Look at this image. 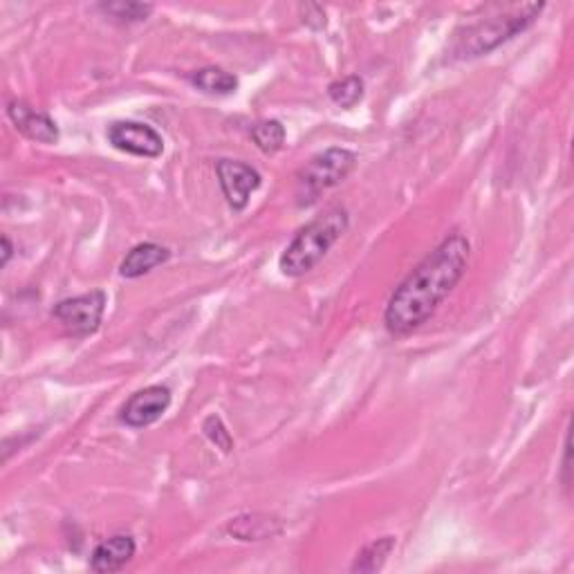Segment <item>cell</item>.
<instances>
[{"label": "cell", "instance_id": "cell-1", "mask_svg": "<svg viewBox=\"0 0 574 574\" xmlns=\"http://www.w3.org/2000/svg\"><path fill=\"white\" fill-rule=\"evenodd\" d=\"M469 256L471 243L465 234L453 231L444 238L393 290L384 310L386 330L406 337L422 328L462 281Z\"/></svg>", "mask_w": 574, "mask_h": 574}, {"label": "cell", "instance_id": "cell-15", "mask_svg": "<svg viewBox=\"0 0 574 574\" xmlns=\"http://www.w3.org/2000/svg\"><path fill=\"white\" fill-rule=\"evenodd\" d=\"M328 97L339 108H355L364 99V79L357 77V74H350V77L332 81L328 86Z\"/></svg>", "mask_w": 574, "mask_h": 574}, {"label": "cell", "instance_id": "cell-4", "mask_svg": "<svg viewBox=\"0 0 574 574\" xmlns=\"http://www.w3.org/2000/svg\"><path fill=\"white\" fill-rule=\"evenodd\" d=\"M357 164V155L348 148L332 146L326 151L314 155L296 175V198L301 207L312 205L323 191H328L344 182L353 173Z\"/></svg>", "mask_w": 574, "mask_h": 574}, {"label": "cell", "instance_id": "cell-14", "mask_svg": "<svg viewBox=\"0 0 574 574\" xmlns=\"http://www.w3.org/2000/svg\"><path fill=\"white\" fill-rule=\"evenodd\" d=\"M397 539L395 536H382V539H375L366 543L364 548L357 552V557L350 566V572H377L384 568L386 559L391 557V552L395 550Z\"/></svg>", "mask_w": 574, "mask_h": 574}, {"label": "cell", "instance_id": "cell-5", "mask_svg": "<svg viewBox=\"0 0 574 574\" xmlns=\"http://www.w3.org/2000/svg\"><path fill=\"white\" fill-rule=\"evenodd\" d=\"M108 296L104 290H92L88 294L72 296L54 305L52 317L57 319L70 337H90L99 330L104 321Z\"/></svg>", "mask_w": 574, "mask_h": 574}, {"label": "cell", "instance_id": "cell-10", "mask_svg": "<svg viewBox=\"0 0 574 574\" xmlns=\"http://www.w3.org/2000/svg\"><path fill=\"white\" fill-rule=\"evenodd\" d=\"M137 552L135 539L131 534H115L101 541L90 557V570L99 574H113L124 570L133 561Z\"/></svg>", "mask_w": 574, "mask_h": 574}, {"label": "cell", "instance_id": "cell-11", "mask_svg": "<svg viewBox=\"0 0 574 574\" xmlns=\"http://www.w3.org/2000/svg\"><path fill=\"white\" fill-rule=\"evenodd\" d=\"M227 532L238 541H265L279 536L283 525L276 516L240 514L227 523Z\"/></svg>", "mask_w": 574, "mask_h": 574}, {"label": "cell", "instance_id": "cell-19", "mask_svg": "<svg viewBox=\"0 0 574 574\" xmlns=\"http://www.w3.org/2000/svg\"><path fill=\"white\" fill-rule=\"evenodd\" d=\"M301 18L303 23L312 27V30H323L328 23V16H326V9L321 5H301Z\"/></svg>", "mask_w": 574, "mask_h": 574}, {"label": "cell", "instance_id": "cell-12", "mask_svg": "<svg viewBox=\"0 0 574 574\" xmlns=\"http://www.w3.org/2000/svg\"><path fill=\"white\" fill-rule=\"evenodd\" d=\"M171 258V252L157 243H140L124 256L119 265V274L124 279H140V276L153 272L155 267L164 265Z\"/></svg>", "mask_w": 574, "mask_h": 574}, {"label": "cell", "instance_id": "cell-7", "mask_svg": "<svg viewBox=\"0 0 574 574\" xmlns=\"http://www.w3.org/2000/svg\"><path fill=\"white\" fill-rule=\"evenodd\" d=\"M171 406V391L169 386L153 384L137 391L126 400V404L119 411V420L131 429H144L151 427L162 415L169 411Z\"/></svg>", "mask_w": 574, "mask_h": 574}, {"label": "cell", "instance_id": "cell-8", "mask_svg": "<svg viewBox=\"0 0 574 574\" xmlns=\"http://www.w3.org/2000/svg\"><path fill=\"white\" fill-rule=\"evenodd\" d=\"M218 182L227 205L234 211H243L249 205L252 193L261 187V173L254 166L238 160H220L216 164Z\"/></svg>", "mask_w": 574, "mask_h": 574}, {"label": "cell", "instance_id": "cell-18", "mask_svg": "<svg viewBox=\"0 0 574 574\" xmlns=\"http://www.w3.org/2000/svg\"><path fill=\"white\" fill-rule=\"evenodd\" d=\"M202 431H205L209 442L216 444V449H220L222 453L234 451V438H231V433L227 431V427L222 424L218 415H209L205 424H202Z\"/></svg>", "mask_w": 574, "mask_h": 574}, {"label": "cell", "instance_id": "cell-21", "mask_svg": "<svg viewBox=\"0 0 574 574\" xmlns=\"http://www.w3.org/2000/svg\"><path fill=\"white\" fill-rule=\"evenodd\" d=\"M12 256H14L12 240H9V236H3V258H0V265L7 267V263L12 261Z\"/></svg>", "mask_w": 574, "mask_h": 574}, {"label": "cell", "instance_id": "cell-9", "mask_svg": "<svg viewBox=\"0 0 574 574\" xmlns=\"http://www.w3.org/2000/svg\"><path fill=\"white\" fill-rule=\"evenodd\" d=\"M7 115L12 119V124L21 131L27 140L39 142V144H57L59 142V126L50 115L39 113L32 106H27L25 101H9Z\"/></svg>", "mask_w": 574, "mask_h": 574}, {"label": "cell", "instance_id": "cell-17", "mask_svg": "<svg viewBox=\"0 0 574 574\" xmlns=\"http://www.w3.org/2000/svg\"><path fill=\"white\" fill-rule=\"evenodd\" d=\"M252 140L263 153L272 155L281 151L285 144V126L279 119H263V122L252 126Z\"/></svg>", "mask_w": 574, "mask_h": 574}, {"label": "cell", "instance_id": "cell-2", "mask_svg": "<svg viewBox=\"0 0 574 574\" xmlns=\"http://www.w3.org/2000/svg\"><path fill=\"white\" fill-rule=\"evenodd\" d=\"M543 7V3L518 5L505 14L480 18V21L462 27V30L453 34V41L449 45V59L465 61L485 57V54L501 48L503 43L512 41L514 36L530 30L536 18L541 16Z\"/></svg>", "mask_w": 574, "mask_h": 574}, {"label": "cell", "instance_id": "cell-6", "mask_svg": "<svg viewBox=\"0 0 574 574\" xmlns=\"http://www.w3.org/2000/svg\"><path fill=\"white\" fill-rule=\"evenodd\" d=\"M108 144L117 148V151L146 157V160H155L164 153V137L155 131L153 126L133 122V119H122L108 126L106 131Z\"/></svg>", "mask_w": 574, "mask_h": 574}, {"label": "cell", "instance_id": "cell-13", "mask_svg": "<svg viewBox=\"0 0 574 574\" xmlns=\"http://www.w3.org/2000/svg\"><path fill=\"white\" fill-rule=\"evenodd\" d=\"M189 79H191L193 86L202 92H207V95L225 97V95H234V92L238 90L236 74H231V72L216 68V66H207V68H200L196 72H191Z\"/></svg>", "mask_w": 574, "mask_h": 574}, {"label": "cell", "instance_id": "cell-16", "mask_svg": "<svg viewBox=\"0 0 574 574\" xmlns=\"http://www.w3.org/2000/svg\"><path fill=\"white\" fill-rule=\"evenodd\" d=\"M99 9L108 18H113L115 23L133 25L146 21V18L153 14L155 7L151 3H131V0H126L124 3V0H119V3H101Z\"/></svg>", "mask_w": 574, "mask_h": 574}, {"label": "cell", "instance_id": "cell-3", "mask_svg": "<svg viewBox=\"0 0 574 574\" xmlns=\"http://www.w3.org/2000/svg\"><path fill=\"white\" fill-rule=\"evenodd\" d=\"M350 227V216L344 207H330L321 216L310 220L308 225L299 229L292 243L281 254L279 267L290 279H299L317 267L332 245L346 234Z\"/></svg>", "mask_w": 574, "mask_h": 574}, {"label": "cell", "instance_id": "cell-20", "mask_svg": "<svg viewBox=\"0 0 574 574\" xmlns=\"http://www.w3.org/2000/svg\"><path fill=\"white\" fill-rule=\"evenodd\" d=\"M563 485L570 489V438H566V453H563Z\"/></svg>", "mask_w": 574, "mask_h": 574}]
</instances>
